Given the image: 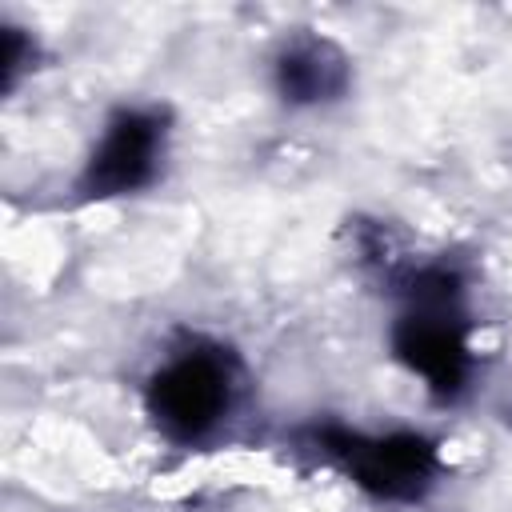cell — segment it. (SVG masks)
<instances>
[{"mask_svg":"<svg viewBox=\"0 0 512 512\" xmlns=\"http://www.w3.org/2000/svg\"><path fill=\"white\" fill-rule=\"evenodd\" d=\"M148 408H152L156 424L180 440L208 432L228 408L224 364L204 352L168 364L164 372H156V380L148 388Z\"/></svg>","mask_w":512,"mask_h":512,"instance_id":"obj_1","label":"cell"},{"mask_svg":"<svg viewBox=\"0 0 512 512\" xmlns=\"http://www.w3.org/2000/svg\"><path fill=\"white\" fill-rule=\"evenodd\" d=\"M324 440L368 492L388 496V500L420 496L432 480V468H436L432 444L424 436H412V432H396V436H380V440H364V436H348V432H324Z\"/></svg>","mask_w":512,"mask_h":512,"instance_id":"obj_2","label":"cell"},{"mask_svg":"<svg viewBox=\"0 0 512 512\" xmlns=\"http://www.w3.org/2000/svg\"><path fill=\"white\" fill-rule=\"evenodd\" d=\"M156 148H160V120L148 112H120L108 124V136L84 172V192L120 196L140 188L156 168Z\"/></svg>","mask_w":512,"mask_h":512,"instance_id":"obj_3","label":"cell"},{"mask_svg":"<svg viewBox=\"0 0 512 512\" xmlns=\"http://www.w3.org/2000/svg\"><path fill=\"white\" fill-rule=\"evenodd\" d=\"M396 352L440 396H452L468 372V348L448 308H416L396 324Z\"/></svg>","mask_w":512,"mask_h":512,"instance_id":"obj_4","label":"cell"},{"mask_svg":"<svg viewBox=\"0 0 512 512\" xmlns=\"http://www.w3.org/2000/svg\"><path fill=\"white\" fill-rule=\"evenodd\" d=\"M276 80H280V92L288 100L316 104V100H332L336 92H344L348 64H344V56L332 44H324V40H300V44H292L280 56Z\"/></svg>","mask_w":512,"mask_h":512,"instance_id":"obj_5","label":"cell"},{"mask_svg":"<svg viewBox=\"0 0 512 512\" xmlns=\"http://www.w3.org/2000/svg\"><path fill=\"white\" fill-rule=\"evenodd\" d=\"M20 60H24V36L16 28H4V56H0V64H4V88L12 84Z\"/></svg>","mask_w":512,"mask_h":512,"instance_id":"obj_6","label":"cell"}]
</instances>
